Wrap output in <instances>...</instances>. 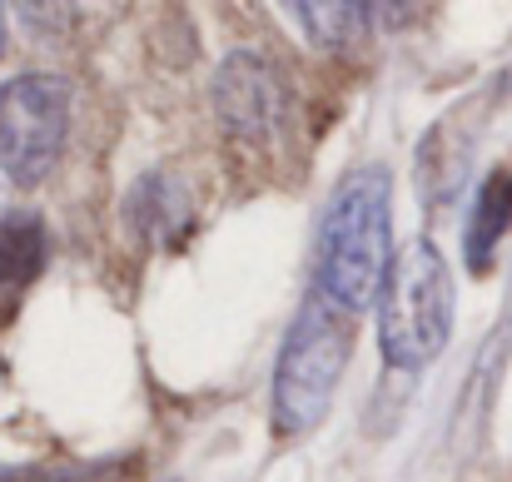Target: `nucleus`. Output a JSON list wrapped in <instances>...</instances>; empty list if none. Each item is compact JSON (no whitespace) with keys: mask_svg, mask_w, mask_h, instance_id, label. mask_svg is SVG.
<instances>
[{"mask_svg":"<svg viewBox=\"0 0 512 482\" xmlns=\"http://www.w3.org/2000/svg\"><path fill=\"white\" fill-rule=\"evenodd\" d=\"M453 333V274L428 239H408L388 259L378 289V348L388 368H423L443 353Z\"/></svg>","mask_w":512,"mask_h":482,"instance_id":"nucleus-2","label":"nucleus"},{"mask_svg":"<svg viewBox=\"0 0 512 482\" xmlns=\"http://www.w3.org/2000/svg\"><path fill=\"white\" fill-rule=\"evenodd\" d=\"M70 135V85L60 75H15L0 85V169L10 184H40Z\"/></svg>","mask_w":512,"mask_h":482,"instance_id":"nucleus-4","label":"nucleus"},{"mask_svg":"<svg viewBox=\"0 0 512 482\" xmlns=\"http://www.w3.org/2000/svg\"><path fill=\"white\" fill-rule=\"evenodd\" d=\"M512 229V169H498L478 204H473V219H468V234H463V254L473 269H488L493 264V249L503 244V234Z\"/></svg>","mask_w":512,"mask_h":482,"instance_id":"nucleus-7","label":"nucleus"},{"mask_svg":"<svg viewBox=\"0 0 512 482\" xmlns=\"http://www.w3.org/2000/svg\"><path fill=\"white\" fill-rule=\"evenodd\" d=\"M353 358V323L348 314L329 309L324 299L304 304L289 323L279 368H274V423L279 433H309L324 423L339 378Z\"/></svg>","mask_w":512,"mask_h":482,"instance_id":"nucleus-3","label":"nucleus"},{"mask_svg":"<svg viewBox=\"0 0 512 482\" xmlns=\"http://www.w3.org/2000/svg\"><path fill=\"white\" fill-rule=\"evenodd\" d=\"M209 100H214L219 125L239 140H274L289 120V85L274 70V60L254 50H234L219 60Z\"/></svg>","mask_w":512,"mask_h":482,"instance_id":"nucleus-5","label":"nucleus"},{"mask_svg":"<svg viewBox=\"0 0 512 482\" xmlns=\"http://www.w3.org/2000/svg\"><path fill=\"white\" fill-rule=\"evenodd\" d=\"M125 219L135 224V234H145L150 244H160V239H179L189 229L194 209H189V194L174 184L170 174H145L135 184L130 204H125Z\"/></svg>","mask_w":512,"mask_h":482,"instance_id":"nucleus-6","label":"nucleus"},{"mask_svg":"<svg viewBox=\"0 0 512 482\" xmlns=\"http://www.w3.org/2000/svg\"><path fill=\"white\" fill-rule=\"evenodd\" d=\"M0 45H5V25H0Z\"/></svg>","mask_w":512,"mask_h":482,"instance_id":"nucleus-10","label":"nucleus"},{"mask_svg":"<svg viewBox=\"0 0 512 482\" xmlns=\"http://www.w3.org/2000/svg\"><path fill=\"white\" fill-rule=\"evenodd\" d=\"M393 239V179L383 164H363L343 174L334 199L324 204L314 239V299L339 314H363L388 274Z\"/></svg>","mask_w":512,"mask_h":482,"instance_id":"nucleus-1","label":"nucleus"},{"mask_svg":"<svg viewBox=\"0 0 512 482\" xmlns=\"http://www.w3.org/2000/svg\"><path fill=\"white\" fill-rule=\"evenodd\" d=\"M45 264V229L35 214H10L0 219V284L20 289L40 274Z\"/></svg>","mask_w":512,"mask_h":482,"instance_id":"nucleus-9","label":"nucleus"},{"mask_svg":"<svg viewBox=\"0 0 512 482\" xmlns=\"http://www.w3.org/2000/svg\"><path fill=\"white\" fill-rule=\"evenodd\" d=\"M289 15L299 20L304 40L319 45V50H348L363 40L368 20H373V5H348V0H299L289 5Z\"/></svg>","mask_w":512,"mask_h":482,"instance_id":"nucleus-8","label":"nucleus"}]
</instances>
